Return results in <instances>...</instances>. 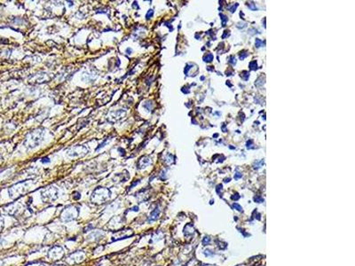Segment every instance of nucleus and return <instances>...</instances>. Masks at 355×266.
I'll return each instance as SVG.
<instances>
[{"instance_id":"nucleus-7","label":"nucleus","mask_w":355,"mask_h":266,"mask_svg":"<svg viewBox=\"0 0 355 266\" xmlns=\"http://www.w3.org/2000/svg\"><path fill=\"white\" fill-rule=\"evenodd\" d=\"M242 177V174H240V173H236V175H235L234 178H235V179H237V178H239V177Z\"/></svg>"},{"instance_id":"nucleus-5","label":"nucleus","mask_w":355,"mask_h":266,"mask_svg":"<svg viewBox=\"0 0 355 266\" xmlns=\"http://www.w3.org/2000/svg\"><path fill=\"white\" fill-rule=\"evenodd\" d=\"M254 200H255V202H257L258 203H260V202H262L264 201L261 197H258V196H256V197L254 198Z\"/></svg>"},{"instance_id":"nucleus-2","label":"nucleus","mask_w":355,"mask_h":266,"mask_svg":"<svg viewBox=\"0 0 355 266\" xmlns=\"http://www.w3.org/2000/svg\"><path fill=\"white\" fill-rule=\"evenodd\" d=\"M213 60V55L212 54H210V53H209V54H207L205 57H204V61H207V62H210L211 61Z\"/></svg>"},{"instance_id":"nucleus-3","label":"nucleus","mask_w":355,"mask_h":266,"mask_svg":"<svg viewBox=\"0 0 355 266\" xmlns=\"http://www.w3.org/2000/svg\"><path fill=\"white\" fill-rule=\"evenodd\" d=\"M233 206H234V208L235 209H237L238 211H242V208L241 207V206H240V205H239V204L234 203V205H233Z\"/></svg>"},{"instance_id":"nucleus-6","label":"nucleus","mask_w":355,"mask_h":266,"mask_svg":"<svg viewBox=\"0 0 355 266\" xmlns=\"http://www.w3.org/2000/svg\"><path fill=\"white\" fill-rule=\"evenodd\" d=\"M261 43H262V42H261V41H260L259 39H257V40H256V46H257V47H260V45H261Z\"/></svg>"},{"instance_id":"nucleus-8","label":"nucleus","mask_w":355,"mask_h":266,"mask_svg":"<svg viewBox=\"0 0 355 266\" xmlns=\"http://www.w3.org/2000/svg\"><path fill=\"white\" fill-rule=\"evenodd\" d=\"M240 198V196H232V199L233 200H238Z\"/></svg>"},{"instance_id":"nucleus-1","label":"nucleus","mask_w":355,"mask_h":266,"mask_svg":"<svg viewBox=\"0 0 355 266\" xmlns=\"http://www.w3.org/2000/svg\"><path fill=\"white\" fill-rule=\"evenodd\" d=\"M158 215H159V210H155V211L151 214V216H150V217H149V220H150V221L156 220L158 217Z\"/></svg>"},{"instance_id":"nucleus-4","label":"nucleus","mask_w":355,"mask_h":266,"mask_svg":"<svg viewBox=\"0 0 355 266\" xmlns=\"http://www.w3.org/2000/svg\"><path fill=\"white\" fill-rule=\"evenodd\" d=\"M210 238H209V237H205V238L203 239V245H205V244L207 245V244H208V243L210 242Z\"/></svg>"}]
</instances>
